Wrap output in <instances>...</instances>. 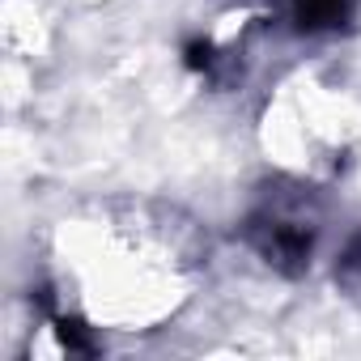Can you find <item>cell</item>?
<instances>
[{
  "label": "cell",
  "mask_w": 361,
  "mask_h": 361,
  "mask_svg": "<svg viewBox=\"0 0 361 361\" xmlns=\"http://www.w3.org/2000/svg\"><path fill=\"white\" fill-rule=\"evenodd\" d=\"M314 238H319V209L302 188L264 192V200L247 217V243L259 251L268 268L285 276H302L310 268Z\"/></svg>",
  "instance_id": "1"
},
{
  "label": "cell",
  "mask_w": 361,
  "mask_h": 361,
  "mask_svg": "<svg viewBox=\"0 0 361 361\" xmlns=\"http://www.w3.org/2000/svg\"><path fill=\"white\" fill-rule=\"evenodd\" d=\"M298 30H331L353 13V0H285Z\"/></svg>",
  "instance_id": "2"
},
{
  "label": "cell",
  "mask_w": 361,
  "mask_h": 361,
  "mask_svg": "<svg viewBox=\"0 0 361 361\" xmlns=\"http://www.w3.org/2000/svg\"><path fill=\"white\" fill-rule=\"evenodd\" d=\"M336 281H340L353 298H361V234H353L348 247L340 251V259H336Z\"/></svg>",
  "instance_id": "3"
}]
</instances>
